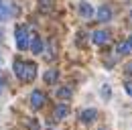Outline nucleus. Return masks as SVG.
<instances>
[{
	"label": "nucleus",
	"instance_id": "7ed1b4c3",
	"mask_svg": "<svg viewBox=\"0 0 132 130\" xmlns=\"http://www.w3.org/2000/svg\"><path fill=\"white\" fill-rule=\"evenodd\" d=\"M96 18H98L100 22H108L112 18V8L110 6H100L98 12H96Z\"/></svg>",
	"mask_w": 132,
	"mask_h": 130
},
{
	"label": "nucleus",
	"instance_id": "f257e3e1",
	"mask_svg": "<svg viewBox=\"0 0 132 130\" xmlns=\"http://www.w3.org/2000/svg\"><path fill=\"white\" fill-rule=\"evenodd\" d=\"M14 37H16V47L20 49V51H24V49L31 45V43H29V32H27V27H16Z\"/></svg>",
	"mask_w": 132,
	"mask_h": 130
},
{
	"label": "nucleus",
	"instance_id": "9b49d317",
	"mask_svg": "<svg viewBox=\"0 0 132 130\" xmlns=\"http://www.w3.org/2000/svg\"><path fill=\"white\" fill-rule=\"evenodd\" d=\"M71 94H73V92H71V87H61V90L57 92V98H61V100H69Z\"/></svg>",
	"mask_w": 132,
	"mask_h": 130
},
{
	"label": "nucleus",
	"instance_id": "39448f33",
	"mask_svg": "<svg viewBox=\"0 0 132 130\" xmlns=\"http://www.w3.org/2000/svg\"><path fill=\"white\" fill-rule=\"evenodd\" d=\"M37 75V65L35 63H24V73H22V79L24 81H33Z\"/></svg>",
	"mask_w": 132,
	"mask_h": 130
},
{
	"label": "nucleus",
	"instance_id": "f3484780",
	"mask_svg": "<svg viewBox=\"0 0 132 130\" xmlns=\"http://www.w3.org/2000/svg\"><path fill=\"white\" fill-rule=\"evenodd\" d=\"M2 87H4V83H2V77H0V94H2Z\"/></svg>",
	"mask_w": 132,
	"mask_h": 130
},
{
	"label": "nucleus",
	"instance_id": "423d86ee",
	"mask_svg": "<svg viewBox=\"0 0 132 130\" xmlns=\"http://www.w3.org/2000/svg\"><path fill=\"white\" fill-rule=\"evenodd\" d=\"M96 118H98V112H96L94 108H89V110H83V112H81V122H85V124H92Z\"/></svg>",
	"mask_w": 132,
	"mask_h": 130
},
{
	"label": "nucleus",
	"instance_id": "20e7f679",
	"mask_svg": "<svg viewBox=\"0 0 132 130\" xmlns=\"http://www.w3.org/2000/svg\"><path fill=\"white\" fill-rule=\"evenodd\" d=\"M108 39H110L108 31H94V32H92V41H94V45H104V43H108Z\"/></svg>",
	"mask_w": 132,
	"mask_h": 130
},
{
	"label": "nucleus",
	"instance_id": "ddd939ff",
	"mask_svg": "<svg viewBox=\"0 0 132 130\" xmlns=\"http://www.w3.org/2000/svg\"><path fill=\"white\" fill-rule=\"evenodd\" d=\"M120 53H122V55H128V53H132V47H130V43H128V41L120 45Z\"/></svg>",
	"mask_w": 132,
	"mask_h": 130
},
{
	"label": "nucleus",
	"instance_id": "f03ea898",
	"mask_svg": "<svg viewBox=\"0 0 132 130\" xmlns=\"http://www.w3.org/2000/svg\"><path fill=\"white\" fill-rule=\"evenodd\" d=\"M43 104H45V94L39 92V90H35L33 94H31V106H33L35 110H39Z\"/></svg>",
	"mask_w": 132,
	"mask_h": 130
},
{
	"label": "nucleus",
	"instance_id": "f8f14e48",
	"mask_svg": "<svg viewBox=\"0 0 132 130\" xmlns=\"http://www.w3.org/2000/svg\"><path fill=\"white\" fill-rule=\"evenodd\" d=\"M12 69H14V73H16L18 77L22 79V73H24V61H16V63H14V67H12Z\"/></svg>",
	"mask_w": 132,
	"mask_h": 130
},
{
	"label": "nucleus",
	"instance_id": "a211bd4d",
	"mask_svg": "<svg viewBox=\"0 0 132 130\" xmlns=\"http://www.w3.org/2000/svg\"><path fill=\"white\" fill-rule=\"evenodd\" d=\"M128 43H130V47H132V37H130V39H128Z\"/></svg>",
	"mask_w": 132,
	"mask_h": 130
},
{
	"label": "nucleus",
	"instance_id": "6ab92c4d",
	"mask_svg": "<svg viewBox=\"0 0 132 130\" xmlns=\"http://www.w3.org/2000/svg\"><path fill=\"white\" fill-rule=\"evenodd\" d=\"M0 6H2V0H0Z\"/></svg>",
	"mask_w": 132,
	"mask_h": 130
},
{
	"label": "nucleus",
	"instance_id": "1a4fd4ad",
	"mask_svg": "<svg viewBox=\"0 0 132 130\" xmlns=\"http://www.w3.org/2000/svg\"><path fill=\"white\" fill-rule=\"evenodd\" d=\"M67 114H69V108H67V104H59V106L55 108V120H63Z\"/></svg>",
	"mask_w": 132,
	"mask_h": 130
},
{
	"label": "nucleus",
	"instance_id": "4468645a",
	"mask_svg": "<svg viewBox=\"0 0 132 130\" xmlns=\"http://www.w3.org/2000/svg\"><path fill=\"white\" fill-rule=\"evenodd\" d=\"M2 18H8V8H4V6H0V20Z\"/></svg>",
	"mask_w": 132,
	"mask_h": 130
},
{
	"label": "nucleus",
	"instance_id": "2eb2a0df",
	"mask_svg": "<svg viewBox=\"0 0 132 130\" xmlns=\"http://www.w3.org/2000/svg\"><path fill=\"white\" fill-rule=\"evenodd\" d=\"M124 87H126V94L132 96V83H130V81H126V85H124Z\"/></svg>",
	"mask_w": 132,
	"mask_h": 130
},
{
	"label": "nucleus",
	"instance_id": "aec40b11",
	"mask_svg": "<svg viewBox=\"0 0 132 130\" xmlns=\"http://www.w3.org/2000/svg\"><path fill=\"white\" fill-rule=\"evenodd\" d=\"M130 18H132V12H130Z\"/></svg>",
	"mask_w": 132,
	"mask_h": 130
},
{
	"label": "nucleus",
	"instance_id": "6e6552de",
	"mask_svg": "<svg viewBox=\"0 0 132 130\" xmlns=\"http://www.w3.org/2000/svg\"><path fill=\"white\" fill-rule=\"evenodd\" d=\"M29 47H31V51H33L35 55H41V53H43V41H41L39 37H35L33 41H31V45H29Z\"/></svg>",
	"mask_w": 132,
	"mask_h": 130
},
{
	"label": "nucleus",
	"instance_id": "dca6fc26",
	"mask_svg": "<svg viewBox=\"0 0 132 130\" xmlns=\"http://www.w3.org/2000/svg\"><path fill=\"white\" fill-rule=\"evenodd\" d=\"M126 73H132V63L126 65Z\"/></svg>",
	"mask_w": 132,
	"mask_h": 130
},
{
	"label": "nucleus",
	"instance_id": "9d476101",
	"mask_svg": "<svg viewBox=\"0 0 132 130\" xmlns=\"http://www.w3.org/2000/svg\"><path fill=\"white\" fill-rule=\"evenodd\" d=\"M57 77H59L57 69H49V71H45V81H47V83H55Z\"/></svg>",
	"mask_w": 132,
	"mask_h": 130
},
{
	"label": "nucleus",
	"instance_id": "0eeeda50",
	"mask_svg": "<svg viewBox=\"0 0 132 130\" xmlns=\"http://www.w3.org/2000/svg\"><path fill=\"white\" fill-rule=\"evenodd\" d=\"M79 14H81L83 18H92V16H94V8H92L87 2H81V4H79Z\"/></svg>",
	"mask_w": 132,
	"mask_h": 130
}]
</instances>
